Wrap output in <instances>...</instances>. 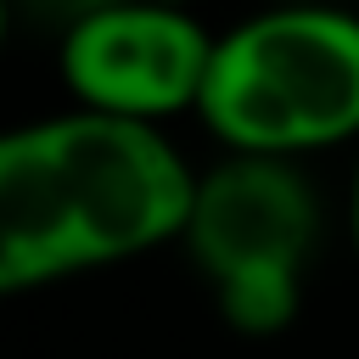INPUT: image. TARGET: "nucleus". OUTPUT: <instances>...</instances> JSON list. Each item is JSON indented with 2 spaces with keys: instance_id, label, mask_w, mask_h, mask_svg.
I'll use <instances>...</instances> for the list:
<instances>
[{
  "instance_id": "obj_1",
  "label": "nucleus",
  "mask_w": 359,
  "mask_h": 359,
  "mask_svg": "<svg viewBox=\"0 0 359 359\" xmlns=\"http://www.w3.org/2000/svg\"><path fill=\"white\" fill-rule=\"evenodd\" d=\"M196 163L168 129L62 107L0 129V297L174 247Z\"/></svg>"
},
{
  "instance_id": "obj_2",
  "label": "nucleus",
  "mask_w": 359,
  "mask_h": 359,
  "mask_svg": "<svg viewBox=\"0 0 359 359\" xmlns=\"http://www.w3.org/2000/svg\"><path fill=\"white\" fill-rule=\"evenodd\" d=\"M196 123L224 157L359 151V17L275 6L219 28Z\"/></svg>"
},
{
  "instance_id": "obj_3",
  "label": "nucleus",
  "mask_w": 359,
  "mask_h": 359,
  "mask_svg": "<svg viewBox=\"0 0 359 359\" xmlns=\"http://www.w3.org/2000/svg\"><path fill=\"white\" fill-rule=\"evenodd\" d=\"M325 202L309 163L213 157L196 168L180 247L236 337H280L303 314Z\"/></svg>"
},
{
  "instance_id": "obj_4",
  "label": "nucleus",
  "mask_w": 359,
  "mask_h": 359,
  "mask_svg": "<svg viewBox=\"0 0 359 359\" xmlns=\"http://www.w3.org/2000/svg\"><path fill=\"white\" fill-rule=\"evenodd\" d=\"M213 39L180 6H90L56 39V79L79 112L168 129L174 118H196Z\"/></svg>"
},
{
  "instance_id": "obj_5",
  "label": "nucleus",
  "mask_w": 359,
  "mask_h": 359,
  "mask_svg": "<svg viewBox=\"0 0 359 359\" xmlns=\"http://www.w3.org/2000/svg\"><path fill=\"white\" fill-rule=\"evenodd\" d=\"M342 241H348V258L359 269V151L348 157V185H342Z\"/></svg>"
},
{
  "instance_id": "obj_6",
  "label": "nucleus",
  "mask_w": 359,
  "mask_h": 359,
  "mask_svg": "<svg viewBox=\"0 0 359 359\" xmlns=\"http://www.w3.org/2000/svg\"><path fill=\"white\" fill-rule=\"evenodd\" d=\"M6 28H11V17H6V6H0V50H6Z\"/></svg>"
}]
</instances>
